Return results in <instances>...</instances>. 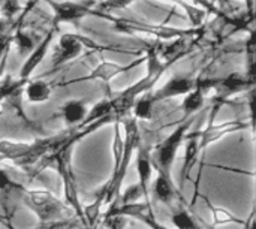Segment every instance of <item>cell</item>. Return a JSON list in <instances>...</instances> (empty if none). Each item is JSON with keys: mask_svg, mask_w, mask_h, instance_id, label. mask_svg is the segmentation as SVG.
Masks as SVG:
<instances>
[{"mask_svg": "<svg viewBox=\"0 0 256 229\" xmlns=\"http://www.w3.org/2000/svg\"><path fill=\"white\" fill-rule=\"evenodd\" d=\"M124 129H126V134H124V141H123V154H122V159H120L117 168L112 171L111 178L102 188V190L106 195L105 204H108L110 208H114L117 206V200L120 198V189H122L123 180L126 177L129 164L132 160V156H134L135 150L141 144L140 130H138V124H136V120L135 118L126 120Z\"/></svg>", "mask_w": 256, "mask_h": 229, "instance_id": "6da1fadb", "label": "cell"}, {"mask_svg": "<svg viewBox=\"0 0 256 229\" xmlns=\"http://www.w3.org/2000/svg\"><path fill=\"white\" fill-rule=\"evenodd\" d=\"M72 148H74V146L62 144V147L54 154H50V156L52 158L54 168L57 170V172H58V176L62 178L66 206L76 216V219L81 220V225L87 226L86 219H84V213H82V206H81V201H80L76 178H75L72 162H70L72 160Z\"/></svg>", "mask_w": 256, "mask_h": 229, "instance_id": "7a4b0ae2", "label": "cell"}, {"mask_svg": "<svg viewBox=\"0 0 256 229\" xmlns=\"http://www.w3.org/2000/svg\"><path fill=\"white\" fill-rule=\"evenodd\" d=\"M22 204L34 213L39 225L66 220L70 208L46 190H26L21 196Z\"/></svg>", "mask_w": 256, "mask_h": 229, "instance_id": "3957f363", "label": "cell"}, {"mask_svg": "<svg viewBox=\"0 0 256 229\" xmlns=\"http://www.w3.org/2000/svg\"><path fill=\"white\" fill-rule=\"evenodd\" d=\"M194 123V117L186 118L171 135H168L165 138V141H162L154 152L152 153V164H153V170L158 171L159 176H164L166 178H171V170L177 156L178 148L182 147L188 130L190 129Z\"/></svg>", "mask_w": 256, "mask_h": 229, "instance_id": "277c9868", "label": "cell"}, {"mask_svg": "<svg viewBox=\"0 0 256 229\" xmlns=\"http://www.w3.org/2000/svg\"><path fill=\"white\" fill-rule=\"evenodd\" d=\"M138 158H136V171H138V184L144 194L146 202H150V183L153 176V164H152V153L140 144L138 148Z\"/></svg>", "mask_w": 256, "mask_h": 229, "instance_id": "5b68a950", "label": "cell"}, {"mask_svg": "<svg viewBox=\"0 0 256 229\" xmlns=\"http://www.w3.org/2000/svg\"><path fill=\"white\" fill-rule=\"evenodd\" d=\"M27 189H24V186H21L20 183H16L15 180L10 178V176L0 168V200H2V206L4 210L3 218L6 220H10L12 218V210H10V200L16 195H21L26 192Z\"/></svg>", "mask_w": 256, "mask_h": 229, "instance_id": "8992f818", "label": "cell"}, {"mask_svg": "<svg viewBox=\"0 0 256 229\" xmlns=\"http://www.w3.org/2000/svg\"><path fill=\"white\" fill-rule=\"evenodd\" d=\"M244 128H246L244 123H237V122H234V123H224V124H218V126H213L212 124V126L206 128L202 132L198 134V142H200L201 152L206 150L213 142H216L220 138H224L225 135L232 134V132H237V130H242Z\"/></svg>", "mask_w": 256, "mask_h": 229, "instance_id": "52a82bcc", "label": "cell"}, {"mask_svg": "<svg viewBox=\"0 0 256 229\" xmlns=\"http://www.w3.org/2000/svg\"><path fill=\"white\" fill-rule=\"evenodd\" d=\"M200 142H198V134H194L192 136L188 138V144H186V150H184V159H183V166H182V172H180V186L184 184L186 180H189V176L194 170V166L196 165L198 156H200Z\"/></svg>", "mask_w": 256, "mask_h": 229, "instance_id": "ba28073f", "label": "cell"}, {"mask_svg": "<svg viewBox=\"0 0 256 229\" xmlns=\"http://www.w3.org/2000/svg\"><path fill=\"white\" fill-rule=\"evenodd\" d=\"M250 84H252L250 78H246V76H243L240 74H231L225 80L216 81L213 87H218L219 98L225 99V98H228V96H231L234 93H238V92L248 88Z\"/></svg>", "mask_w": 256, "mask_h": 229, "instance_id": "9c48e42d", "label": "cell"}, {"mask_svg": "<svg viewBox=\"0 0 256 229\" xmlns=\"http://www.w3.org/2000/svg\"><path fill=\"white\" fill-rule=\"evenodd\" d=\"M194 88V82L189 78H171L160 90H158L153 94L154 100H162V99H168L172 96H180V94H186L189 92H192Z\"/></svg>", "mask_w": 256, "mask_h": 229, "instance_id": "30bf717a", "label": "cell"}, {"mask_svg": "<svg viewBox=\"0 0 256 229\" xmlns=\"http://www.w3.org/2000/svg\"><path fill=\"white\" fill-rule=\"evenodd\" d=\"M81 51V42L70 36V34H66L60 39V45H58V51L54 57V62L52 64L54 66H60L72 58H75Z\"/></svg>", "mask_w": 256, "mask_h": 229, "instance_id": "8fae6325", "label": "cell"}, {"mask_svg": "<svg viewBox=\"0 0 256 229\" xmlns=\"http://www.w3.org/2000/svg\"><path fill=\"white\" fill-rule=\"evenodd\" d=\"M153 195L159 202L171 206V202L176 200V196H178V192L174 188L172 178H166V177L158 174L154 184H153Z\"/></svg>", "mask_w": 256, "mask_h": 229, "instance_id": "7c38bea8", "label": "cell"}, {"mask_svg": "<svg viewBox=\"0 0 256 229\" xmlns=\"http://www.w3.org/2000/svg\"><path fill=\"white\" fill-rule=\"evenodd\" d=\"M87 116V108L81 100H69L63 105L60 117L66 122V124H81Z\"/></svg>", "mask_w": 256, "mask_h": 229, "instance_id": "4fadbf2b", "label": "cell"}, {"mask_svg": "<svg viewBox=\"0 0 256 229\" xmlns=\"http://www.w3.org/2000/svg\"><path fill=\"white\" fill-rule=\"evenodd\" d=\"M50 42H51V34H48L45 39H44V42L30 54V57L26 60V63L22 64V69H21V72H20V76H21V80H27L28 78V75L33 72V69L42 62V58L45 57V54H46V50H48V45H50Z\"/></svg>", "mask_w": 256, "mask_h": 229, "instance_id": "5bb4252c", "label": "cell"}, {"mask_svg": "<svg viewBox=\"0 0 256 229\" xmlns=\"http://www.w3.org/2000/svg\"><path fill=\"white\" fill-rule=\"evenodd\" d=\"M171 222L177 229H202L201 225L194 219L190 212H188L183 206H180L172 212Z\"/></svg>", "mask_w": 256, "mask_h": 229, "instance_id": "9a60e30c", "label": "cell"}, {"mask_svg": "<svg viewBox=\"0 0 256 229\" xmlns=\"http://www.w3.org/2000/svg\"><path fill=\"white\" fill-rule=\"evenodd\" d=\"M111 114H112V102H110V100H100V102H98L90 110V112H87L86 118L82 120L81 124H78V128L88 126V124H92V123H94V122H98V120H100L104 117H108Z\"/></svg>", "mask_w": 256, "mask_h": 229, "instance_id": "2e32d148", "label": "cell"}, {"mask_svg": "<svg viewBox=\"0 0 256 229\" xmlns=\"http://www.w3.org/2000/svg\"><path fill=\"white\" fill-rule=\"evenodd\" d=\"M204 105V92L196 88L194 92H189L188 96L184 98L183 104H182V108H183V112H184V118H189L192 117L196 111H200Z\"/></svg>", "mask_w": 256, "mask_h": 229, "instance_id": "e0dca14e", "label": "cell"}, {"mask_svg": "<svg viewBox=\"0 0 256 229\" xmlns=\"http://www.w3.org/2000/svg\"><path fill=\"white\" fill-rule=\"evenodd\" d=\"M26 94L30 102H45L51 94V87L45 81H33L27 86Z\"/></svg>", "mask_w": 256, "mask_h": 229, "instance_id": "ac0fdd59", "label": "cell"}, {"mask_svg": "<svg viewBox=\"0 0 256 229\" xmlns=\"http://www.w3.org/2000/svg\"><path fill=\"white\" fill-rule=\"evenodd\" d=\"M153 94H146L142 96L136 104H134V111L135 117L141 120H150L153 114Z\"/></svg>", "mask_w": 256, "mask_h": 229, "instance_id": "d6986e66", "label": "cell"}, {"mask_svg": "<svg viewBox=\"0 0 256 229\" xmlns=\"http://www.w3.org/2000/svg\"><path fill=\"white\" fill-rule=\"evenodd\" d=\"M57 10V20H72V18H80L86 14V9L80 4L74 3H63V4H56Z\"/></svg>", "mask_w": 256, "mask_h": 229, "instance_id": "ffe728a7", "label": "cell"}, {"mask_svg": "<svg viewBox=\"0 0 256 229\" xmlns=\"http://www.w3.org/2000/svg\"><path fill=\"white\" fill-rule=\"evenodd\" d=\"M207 207L212 210V214H213V220L216 225H225V224H246L244 220H240L238 218H236L234 214H231L230 212L224 210V208H219V207H214L212 202L207 201Z\"/></svg>", "mask_w": 256, "mask_h": 229, "instance_id": "44dd1931", "label": "cell"}, {"mask_svg": "<svg viewBox=\"0 0 256 229\" xmlns=\"http://www.w3.org/2000/svg\"><path fill=\"white\" fill-rule=\"evenodd\" d=\"M128 68H120V66H116V64H111V63H104V64H100L98 69H94V72L88 76L90 80H93V78H100V80H110L111 76H114V75H117L118 72H122V70H126Z\"/></svg>", "mask_w": 256, "mask_h": 229, "instance_id": "7402d4cb", "label": "cell"}, {"mask_svg": "<svg viewBox=\"0 0 256 229\" xmlns=\"http://www.w3.org/2000/svg\"><path fill=\"white\" fill-rule=\"evenodd\" d=\"M26 80H20V81H14L10 78H6L4 81L0 82V100L2 99H6L9 96H14L18 88L24 84Z\"/></svg>", "mask_w": 256, "mask_h": 229, "instance_id": "603a6c76", "label": "cell"}, {"mask_svg": "<svg viewBox=\"0 0 256 229\" xmlns=\"http://www.w3.org/2000/svg\"><path fill=\"white\" fill-rule=\"evenodd\" d=\"M141 198H144V194L140 188V184H132L126 189L124 195L118 200H122V204L120 206H126V204H134V202H138Z\"/></svg>", "mask_w": 256, "mask_h": 229, "instance_id": "cb8c5ba5", "label": "cell"}, {"mask_svg": "<svg viewBox=\"0 0 256 229\" xmlns=\"http://www.w3.org/2000/svg\"><path fill=\"white\" fill-rule=\"evenodd\" d=\"M104 225L110 229H124L126 228V218L114 216V214H106L104 218Z\"/></svg>", "mask_w": 256, "mask_h": 229, "instance_id": "d4e9b609", "label": "cell"}, {"mask_svg": "<svg viewBox=\"0 0 256 229\" xmlns=\"http://www.w3.org/2000/svg\"><path fill=\"white\" fill-rule=\"evenodd\" d=\"M183 48H184V40H177V42H174L172 45H168V46L165 48V51H164V57H165V58H168V60H171V58H177V57L182 54Z\"/></svg>", "mask_w": 256, "mask_h": 229, "instance_id": "484cf974", "label": "cell"}, {"mask_svg": "<svg viewBox=\"0 0 256 229\" xmlns=\"http://www.w3.org/2000/svg\"><path fill=\"white\" fill-rule=\"evenodd\" d=\"M16 40H18V51H20L21 54H26V52H28V51L33 50V40H32L27 34L18 33Z\"/></svg>", "mask_w": 256, "mask_h": 229, "instance_id": "4316f807", "label": "cell"}, {"mask_svg": "<svg viewBox=\"0 0 256 229\" xmlns=\"http://www.w3.org/2000/svg\"><path fill=\"white\" fill-rule=\"evenodd\" d=\"M3 9L8 15H12L14 12H16L18 9V4L15 0H4V4H3Z\"/></svg>", "mask_w": 256, "mask_h": 229, "instance_id": "83f0119b", "label": "cell"}, {"mask_svg": "<svg viewBox=\"0 0 256 229\" xmlns=\"http://www.w3.org/2000/svg\"><path fill=\"white\" fill-rule=\"evenodd\" d=\"M130 0H108L104 6L108 9H116V8H123L129 3Z\"/></svg>", "mask_w": 256, "mask_h": 229, "instance_id": "f1b7e54d", "label": "cell"}, {"mask_svg": "<svg viewBox=\"0 0 256 229\" xmlns=\"http://www.w3.org/2000/svg\"><path fill=\"white\" fill-rule=\"evenodd\" d=\"M4 228H8V229H15L14 226H12V224H10V220H8V222H4V225H3Z\"/></svg>", "mask_w": 256, "mask_h": 229, "instance_id": "f546056e", "label": "cell"}, {"mask_svg": "<svg viewBox=\"0 0 256 229\" xmlns=\"http://www.w3.org/2000/svg\"><path fill=\"white\" fill-rule=\"evenodd\" d=\"M4 222H8L3 216H0V225H4Z\"/></svg>", "mask_w": 256, "mask_h": 229, "instance_id": "4dcf8cb0", "label": "cell"}, {"mask_svg": "<svg viewBox=\"0 0 256 229\" xmlns=\"http://www.w3.org/2000/svg\"><path fill=\"white\" fill-rule=\"evenodd\" d=\"M0 229H3V228H2V226H0Z\"/></svg>", "mask_w": 256, "mask_h": 229, "instance_id": "1f68e13d", "label": "cell"}]
</instances>
